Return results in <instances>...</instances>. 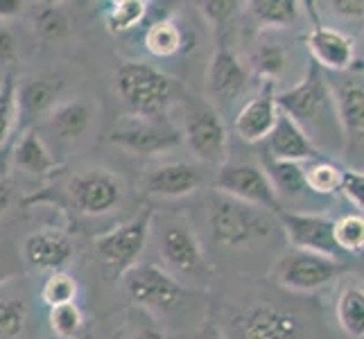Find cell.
<instances>
[{"label":"cell","mask_w":364,"mask_h":339,"mask_svg":"<svg viewBox=\"0 0 364 339\" xmlns=\"http://www.w3.org/2000/svg\"><path fill=\"white\" fill-rule=\"evenodd\" d=\"M116 86L138 118H166L174 102V80L145 61H124L116 72Z\"/></svg>","instance_id":"6da1fadb"},{"label":"cell","mask_w":364,"mask_h":339,"mask_svg":"<svg viewBox=\"0 0 364 339\" xmlns=\"http://www.w3.org/2000/svg\"><path fill=\"white\" fill-rule=\"evenodd\" d=\"M274 215L262 208L237 202L222 193H213L208 199V226L213 240L229 249L251 247L260 237L272 233Z\"/></svg>","instance_id":"7a4b0ae2"},{"label":"cell","mask_w":364,"mask_h":339,"mask_svg":"<svg viewBox=\"0 0 364 339\" xmlns=\"http://www.w3.org/2000/svg\"><path fill=\"white\" fill-rule=\"evenodd\" d=\"M276 104L296 124H301V129L312 138V143H315V131L323 129V124L328 120L333 124H340L335 113L333 93L328 84L323 82L321 68L317 64H310L306 77L296 86L283 93H276Z\"/></svg>","instance_id":"3957f363"},{"label":"cell","mask_w":364,"mask_h":339,"mask_svg":"<svg viewBox=\"0 0 364 339\" xmlns=\"http://www.w3.org/2000/svg\"><path fill=\"white\" fill-rule=\"evenodd\" d=\"M181 141L191 154L204 166L222 168L229 156V131L215 107L206 99L188 97L183 102V124Z\"/></svg>","instance_id":"277c9868"},{"label":"cell","mask_w":364,"mask_h":339,"mask_svg":"<svg viewBox=\"0 0 364 339\" xmlns=\"http://www.w3.org/2000/svg\"><path fill=\"white\" fill-rule=\"evenodd\" d=\"M152 220H154V210L143 208L129 222H124L116 226V229L95 237V242H93L95 256L100 260V265L105 267L107 276H111V279H122L132 267L138 265L141 254L145 251V244L149 240Z\"/></svg>","instance_id":"5b68a950"},{"label":"cell","mask_w":364,"mask_h":339,"mask_svg":"<svg viewBox=\"0 0 364 339\" xmlns=\"http://www.w3.org/2000/svg\"><path fill=\"white\" fill-rule=\"evenodd\" d=\"M68 204L89 217L114 212L124 199V183L107 168H86L73 174L66 183Z\"/></svg>","instance_id":"8992f818"},{"label":"cell","mask_w":364,"mask_h":339,"mask_svg":"<svg viewBox=\"0 0 364 339\" xmlns=\"http://www.w3.org/2000/svg\"><path fill=\"white\" fill-rule=\"evenodd\" d=\"M122 279L127 296L138 308L152 312L174 310L177 306H181L186 296V290L179 279H174L166 267L156 265V262H138Z\"/></svg>","instance_id":"52a82bcc"},{"label":"cell","mask_w":364,"mask_h":339,"mask_svg":"<svg viewBox=\"0 0 364 339\" xmlns=\"http://www.w3.org/2000/svg\"><path fill=\"white\" fill-rule=\"evenodd\" d=\"M159 256L163 260V267L174 279H179V276L204 279L210 271L202 242H199L193 226L183 220H168L163 224L159 235Z\"/></svg>","instance_id":"ba28073f"},{"label":"cell","mask_w":364,"mask_h":339,"mask_svg":"<svg viewBox=\"0 0 364 339\" xmlns=\"http://www.w3.org/2000/svg\"><path fill=\"white\" fill-rule=\"evenodd\" d=\"M340 271H342L340 260L310 254V251H301V249H287L276 260L272 276L285 290L319 292L326 285H331L340 276Z\"/></svg>","instance_id":"9c48e42d"},{"label":"cell","mask_w":364,"mask_h":339,"mask_svg":"<svg viewBox=\"0 0 364 339\" xmlns=\"http://www.w3.org/2000/svg\"><path fill=\"white\" fill-rule=\"evenodd\" d=\"M109 143L134 156H154L181 145V129L168 118L129 116L109 134Z\"/></svg>","instance_id":"30bf717a"},{"label":"cell","mask_w":364,"mask_h":339,"mask_svg":"<svg viewBox=\"0 0 364 339\" xmlns=\"http://www.w3.org/2000/svg\"><path fill=\"white\" fill-rule=\"evenodd\" d=\"M215 193L262 208L272 215L283 208L267 172L254 163H224L215 177Z\"/></svg>","instance_id":"8fae6325"},{"label":"cell","mask_w":364,"mask_h":339,"mask_svg":"<svg viewBox=\"0 0 364 339\" xmlns=\"http://www.w3.org/2000/svg\"><path fill=\"white\" fill-rule=\"evenodd\" d=\"M276 222L281 224L292 249L310 251L326 258H335L342 254L335 242V220L319 215V212H299L281 208L276 212Z\"/></svg>","instance_id":"7c38bea8"},{"label":"cell","mask_w":364,"mask_h":339,"mask_svg":"<svg viewBox=\"0 0 364 339\" xmlns=\"http://www.w3.org/2000/svg\"><path fill=\"white\" fill-rule=\"evenodd\" d=\"M237 339H304V325L294 312L272 303H254L233 319Z\"/></svg>","instance_id":"4fadbf2b"},{"label":"cell","mask_w":364,"mask_h":339,"mask_svg":"<svg viewBox=\"0 0 364 339\" xmlns=\"http://www.w3.org/2000/svg\"><path fill=\"white\" fill-rule=\"evenodd\" d=\"M251 82V70L245 61L237 57L227 43H220L210 57L208 72H206V86L210 97L218 102H231L240 97Z\"/></svg>","instance_id":"5bb4252c"},{"label":"cell","mask_w":364,"mask_h":339,"mask_svg":"<svg viewBox=\"0 0 364 339\" xmlns=\"http://www.w3.org/2000/svg\"><path fill=\"white\" fill-rule=\"evenodd\" d=\"M204 185V172L193 163L170 161L149 168L143 188L149 197L156 199H179L197 193Z\"/></svg>","instance_id":"9a60e30c"},{"label":"cell","mask_w":364,"mask_h":339,"mask_svg":"<svg viewBox=\"0 0 364 339\" xmlns=\"http://www.w3.org/2000/svg\"><path fill=\"white\" fill-rule=\"evenodd\" d=\"M306 45L312 57V64H317L321 70L344 72L355 61L353 39L348 34L331 28V25H312V30L306 36Z\"/></svg>","instance_id":"2e32d148"},{"label":"cell","mask_w":364,"mask_h":339,"mask_svg":"<svg viewBox=\"0 0 364 339\" xmlns=\"http://www.w3.org/2000/svg\"><path fill=\"white\" fill-rule=\"evenodd\" d=\"M265 147H267L265 156L276 158V161L308 163V161L323 158L317 143H312V138L301 129V124H296L281 109H279V118H276L274 129L265 141Z\"/></svg>","instance_id":"e0dca14e"},{"label":"cell","mask_w":364,"mask_h":339,"mask_svg":"<svg viewBox=\"0 0 364 339\" xmlns=\"http://www.w3.org/2000/svg\"><path fill=\"white\" fill-rule=\"evenodd\" d=\"M276 118H279V104H276L274 84L265 82L262 91L237 111V116L233 120V129L237 138L245 143H251V145L265 143L267 136L274 129Z\"/></svg>","instance_id":"ac0fdd59"},{"label":"cell","mask_w":364,"mask_h":339,"mask_svg":"<svg viewBox=\"0 0 364 339\" xmlns=\"http://www.w3.org/2000/svg\"><path fill=\"white\" fill-rule=\"evenodd\" d=\"M23 258L39 271H61L73 258V242L59 229L34 231L23 242Z\"/></svg>","instance_id":"d6986e66"},{"label":"cell","mask_w":364,"mask_h":339,"mask_svg":"<svg viewBox=\"0 0 364 339\" xmlns=\"http://www.w3.org/2000/svg\"><path fill=\"white\" fill-rule=\"evenodd\" d=\"M64 82L57 75H32L16 84L18 113L23 118L48 116L59 104Z\"/></svg>","instance_id":"ffe728a7"},{"label":"cell","mask_w":364,"mask_h":339,"mask_svg":"<svg viewBox=\"0 0 364 339\" xmlns=\"http://www.w3.org/2000/svg\"><path fill=\"white\" fill-rule=\"evenodd\" d=\"M11 161H14V168L30 179H48L59 170V163L36 129L21 134L11 152Z\"/></svg>","instance_id":"44dd1931"},{"label":"cell","mask_w":364,"mask_h":339,"mask_svg":"<svg viewBox=\"0 0 364 339\" xmlns=\"http://www.w3.org/2000/svg\"><path fill=\"white\" fill-rule=\"evenodd\" d=\"M91 122H93V109L89 102H84L80 97L59 102L46 116V127L64 143L80 141L89 131Z\"/></svg>","instance_id":"7402d4cb"},{"label":"cell","mask_w":364,"mask_h":339,"mask_svg":"<svg viewBox=\"0 0 364 339\" xmlns=\"http://www.w3.org/2000/svg\"><path fill=\"white\" fill-rule=\"evenodd\" d=\"M340 131L350 143L364 141V84L348 82L333 93Z\"/></svg>","instance_id":"603a6c76"},{"label":"cell","mask_w":364,"mask_h":339,"mask_svg":"<svg viewBox=\"0 0 364 339\" xmlns=\"http://www.w3.org/2000/svg\"><path fill=\"white\" fill-rule=\"evenodd\" d=\"M337 323L350 339H364V285L348 283L337 298Z\"/></svg>","instance_id":"cb8c5ba5"},{"label":"cell","mask_w":364,"mask_h":339,"mask_svg":"<svg viewBox=\"0 0 364 339\" xmlns=\"http://www.w3.org/2000/svg\"><path fill=\"white\" fill-rule=\"evenodd\" d=\"M262 170L267 172V177L274 185L276 195L281 197H299L301 193L308 190L306 185V163L294 161H276L265 156L262 158Z\"/></svg>","instance_id":"d4e9b609"},{"label":"cell","mask_w":364,"mask_h":339,"mask_svg":"<svg viewBox=\"0 0 364 339\" xmlns=\"http://www.w3.org/2000/svg\"><path fill=\"white\" fill-rule=\"evenodd\" d=\"M249 16L265 30H281L290 25L301 14V3L296 0H251L247 3Z\"/></svg>","instance_id":"484cf974"},{"label":"cell","mask_w":364,"mask_h":339,"mask_svg":"<svg viewBox=\"0 0 364 339\" xmlns=\"http://www.w3.org/2000/svg\"><path fill=\"white\" fill-rule=\"evenodd\" d=\"M7 283L0 285V339H18L28 325L30 310L23 294L7 292Z\"/></svg>","instance_id":"4316f807"},{"label":"cell","mask_w":364,"mask_h":339,"mask_svg":"<svg viewBox=\"0 0 364 339\" xmlns=\"http://www.w3.org/2000/svg\"><path fill=\"white\" fill-rule=\"evenodd\" d=\"M183 45V32L172 18L156 21L145 32V50L159 59L177 55Z\"/></svg>","instance_id":"83f0119b"},{"label":"cell","mask_w":364,"mask_h":339,"mask_svg":"<svg viewBox=\"0 0 364 339\" xmlns=\"http://www.w3.org/2000/svg\"><path fill=\"white\" fill-rule=\"evenodd\" d=\"M70 16L61 5H41L34 9V32L43 43H57L70 34Z\"/></svg>","instance_id":"f1b7e54d"},{"label":"cell","mask_w":364,"mask_h":339,"mask_svg":"<svg viewBox=\"0 0 364 339\" xmlns=\"http://www.w3.org/2000/svg\"><path fill=\"white\" fill-rule=\"evenodd\" d=\"M287 66V53L279 43H260L249 61V70L256 72L267 84H274L285 72Z\"/></svg>","instance_id":"f546056e"},{"label":"cell","mask_w":364,"mask_h":339,"mask_svg":"<svg viewBox=\"0 0 364 339\" xmlns=\"http://www.w3.org/2000/svg\"><path fill=\"white\" fill-rule=\"evenodd\" d=\"M149 5L145 0H116L107 11V30L111 34H124L141 25L147 16Z\"/></svg>","instance_id":"4dcf8cb0"},{"label":"cell","mask_w":364,"mask_h":339,"mask_svg":"<svg viewBox=\"0 0 364 339\" xmlns=\"http://www.w3.org/2000/svg\"><path fill=\"white\" fill-rule=\"evenodd\" d=\"M306 185L310 193L335 195L342 185V168L328 158H317L306 163Z\"/></svg>","instance_id":"1f68e13d"},{"label":"cell","mask_w":364,"mask_h":339,"mask_svg":"<svg viewBox=\"0 0 364 339\" xmlns=\"http://www.w3.org/2000/svg\"><path fill=\"white\" fill-rule=\"evenodd\" d=\"M48 323L50 330L59 339H82V335L86 333V317L84 310L77 306V301L75 303L50 308Z\"/></svg>","instance_id":"d6a6232c"},{"label":"cell","mask_w":364,"mask_h":339,"mask_svg":"<svg viewBox=\"0 0 364 339\" xmlns=\"http://www.w3.org/2000/svg\"><path fill=\"white\" fill-rule=\"evenodd\" d=\"M16 75L7 72L0 82V147H5L9 136L14 134L16 122L21 118L18 99H16Z\"/></svg>","instance_id":"836d02e7"},{"label":"cell","mask_w":364,"mask_h":339,"mask_svg":"<svg viewBox=\"0 0 364 339\" xmlns=\"http://www.w3.org/2000/svg\"><path fill=\"white\" fill-rule=\"evenodd\" d=\"M335 242L342 254H364V212H348L335 220Z\"/></svg>","instance_id":"e575fe53"},{"label":"cell","mask_w":364,"mask_h":339,"mask_svg":"<svg viewBox=\"0 0 364 339\" xmlns=\"http://www.w3.org/2000/svg\"><path fill=\"white\" fill-rule=\"evenodd\" d=\"M77 292H80V285L75 281V276L61 269V271H53L46 279L41 287V298L48 308H57V306L75 303V301H77Z\"/></svg>","instance_id":"d590c367"},{"label":"cell","mask_w":364,"mask_h":339,"mask_svg":"<svg viewBox=\"0 0 364 339\" xmlns=\"http://www.w3.org/2000/svg\"><path fill=\"white\" fill-rule=\"evenodd\" d=\"M197 7L213 28L224 30L237 16V9L242 7V3H235V0H206V3H199Z\"/></svg>","instance_id":"8d00e7d4"},{"label":"cell","mask_w":364,"mask_h":339,"mask_svg":"<svg viewBox=\"0 0 364 339\" xmlns=\"http://www.w3.org/2000/svg\"><path fill=\"white\" fill-rule=\"evenodd\" d=\"M340 193L348 197L358 208L364 210V170L342 168V185Z\"/></svg>","instance_id":"74e56055"},{"label":"cell","mask_w":364,"mask_h":339,"mask_svg":"<svg viewBox=\"0 0 364 339\" xmlns=\"http://www.w3.org/2000/svg\"><path fill=\"white\" fill-rule=\"evenodd\" d=\"M18 59V39L7 25L0 23V66H11Z\"/></svg>","instance_id":"f35d334b"},{"label":"cell","mask_w":364,"mask_h":339,"mask_svg":"<svg viewBox=\"0 0 364 339\" xmlns=\"http://www.w3.org/2000/svg\"><path fill=\"white\" fill-rule=\"evenodd\" d=\"M328 7L340 18H364V0H331Z\"/></svg>","instance_id":"ab89813d"},{"label":"cell","mask_w":364,"mask_h":339,"mask_svg":"<svg viewBox=\"0 0 364 339\" xmlns=\"http://www.w3.org/2000/svg\"><path fill=\"white\" fill-rule=\"evenodd\" d=\"M25 7L28 3H23V0H0V23L21 16Z\"/></svg>","instance_id":"60d3db41"},{"label":"cell","mask_w":364,"mask_h":339,"mask_svg":"<svg viewBox=\"0 0 364 339\" xmlns=\"http://www.w3.org/2000/svg\"><path fill=\"white\" fill-rule=\"evenodd\" d=\"M193 339H224V335H222V328H220V325H218L215 321H213V319H206V321L197 328V333H195Z\"/></svg>","instance_id":"b9f144b4"},{"label":"cell","mask_w":364,"mask_h":339,"mask_svg":"<svg viewBox=\"0 0 364 339\" xmlns=\"http://www.w3.org/2000/svg\"><path fill=\"white\" fill-rule=\"evenodd\" d=\"M11 199H14V183L7 177H0V215L11 206Z\"/></svg>","instance_id":"7bdbcfd3"},{"label":"cell","mask_w":364,"mask_h":339,"mask_svg":"<svg viewBox=\"0 0 364 339\" xmlns=\"http://www.w3.org/2000/svg\"><path fill=\"white\" fill-rule=\"evenodd\" d=\"M134 339H172V337L161 328H143L134 335Z\"/></svg>","instance_id":"ee69618b"},{"label":"cell","mask_w":364,"mask_h":339,"mask_svg":"<svg viewBox=\"0 0 364 339\" xmlns=\"http://www.w3.org/2000/svg\"><path fill=\"white\" fill-rule=\"evenodd\" d=\"M9 281V274L7 271H3V269H0V285H3V283H7Z\"/></svg>","instance_id":"f6af8a7d"},{"label":"cell","mask_w":364,"mask_h":339,"mask_svg":"<svg viewBox=\"0 0 364 339\" xmlns=\"http://www.w3.org/2000/svg\"><path fill=\"white\" fill-rule=\"evenodd\" d=\"M362 50H364V45H362Z\"/></svg>","instance_id":"bcb514c9"}]
</instances>
